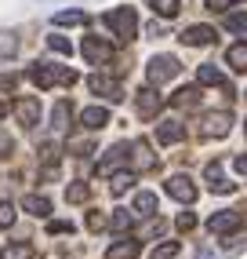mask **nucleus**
<instances>
[{"label":"nucleus","mask_w":247,"mask_h":259,"mask_svg":"<svg viewBox=\"0 0 247 259\" xmlns=\"http://www.w3.org/2000/svg\"><path fill=\"white\" fill-rule=\"evenodd\" d=\"M29 80L37 88H51V84H77V70L69 66H51V62H37L29 66Z\"/></svg>","instance_id":"f257e3e1"},{"label":"nucleus","mask_w":247,"mask_h":259,"mask_svg":"<svg viewBox=\"0 0 247 259\" xmlns=\"http://www.w3.org/2000/svg\"><path fill=\"white\" fill-rule=\"evenodd\" d=\"M102 22L116 33V40H135V33H138V15H135V8H113V11H105Z\"/></svg>","instance_id":"f03ea898"},{"label":"nucleus","mask_w":247,"mask_h":259,"mask_svg":"<svg viewBox=\"0 0 247 259\" xmlns=\"http://www.w3.org/2000/svg\"><path fill=\"white\" fill-rule=\"evenodd\" d=\"M178 70H182V62L174 59V55H153L149 66H146V77H149L153 88H160V84H167V80L178 77Z\"/></svg>","instance_id":"7ed1b4c3"},{"label":"nucleus","mask_w":247,"mask_h":259,"mask_svg":"<svg viewBox=\"0 0 247 259\" xmlns=\"http://www.w3.org/2000/svg\"><path fill=\"white\" fill-rule=\"evenodd\" d=\"M229 128H233V113H229V110H218V113H207L204 117V135H207V139H225V135H229Z\"/></svg>","instance_id":"20e7f679"},{"label":"nucleus","mask_w":247,"mask_h":259,"mask_svg":"<svg viewBox=\"0 0 247 259\" xmlns=\"http://www.w3.org/2000/svg\"><path fill=\"white\" fill-rule=\"evenodd\" d=\"M164 190H167L174 201H182V204H193V201H197V186H193L189 176H171V179L164 183Z\"/></svg>","instance_id":"39448f33"},{"label":"nucleus","mask_w":247,"mask_h":259,"mask_svg":"<svg viewBox=\"0 0 247 259\" xmlns=\"http://www.w3.org/2000/svg\"><path fill=\"white\" fill-rule=\"evenodd\" d=\"M87 88H91L95 95H102V99H109V102H120V99H124V88H120L113 77H102V73L87 77Z\"/></svg>","instance_id":"423d86ee"},{"label":"nucleus","mask_w":247,"mask_h":259,"mask_svg":"<svg viewBox=\"0 0 247 259\" xmlns=\"http://www.w3.org/2000/svg\"><path fill=\"white\" fill-rule=\"evenodd\" d=\"M160 106H164V95H156L153 88H142V92H138V99H135L138 117H146V120H153L156 113H160Z\"/></svg>","instance_id":"0eeeda50"},{"label":"nucleus","mask_w":247,"mask_h":259,"mask_svg":"<svg viewBox=\"0 0 247 259\" xmlns=\"http://www.w3.org/2000/svg\"><path fill=\"white\" fill-rule=\"evenodd\" d=\"M84 59L91 62V66H102V62L113 59V48L105 44V40H98V37H87L84 40Z\"/></svg>","instance_id":"6e6552de"},{"label":"nucleus","mask_w":247,"mask_h":259,"mask_svg":"<svg viewBox=\"0 0 247 259\" xmlns=\"http://www.w3.org/2000/svg\"><path fill=\"white\" fill-rule=\"evenodd\" d=\"M131 164H135V171H149V168H156V157H153V150H149L146 139L131 143Z\"/></svg>","instance_id":"1a4fd4ad"},{"label":"nucleus","mask_w":247,"mask_h":259,"mask_svg":"<svg viewBox=\"0 0 247 259\" xmlns=\"http://www.w3.org/2000/svg\"><path fill=\"white\" fill-rule=\"evenodd\" d=\"M240 227V212H215L207 219V230L211 234H233Z\"/></svg>","instance_id":"9d476101"},{"label":"nucleus","mask_w":247,"mask_h":259,"mask_svg":"<svg viewBox=\"0 0 247 259\" xmlns=\"http://www.w3.org/2000/svg\"><path fill=\"white\" fill-rule=\"evenodd\" d=\"M80 124H84L87 132H102L105 124H109V110H105V106H87V110L80 113Z\"/></svg>","instance_id":"9b49d317"},{"label":"nucleus","mask_w":247,"mask_h":259,"mask_svg":"<svg viewBox=\"0 0 247 259\" xmlns=\"http://www.w3.org/2000/svg\"><path fill=\"white\" fill-rule=\"evenodd\" d=\"M15 117H19L22 124H29V128H33V124L40 120V102H37V99H29V95H26V99H19V102H15Z\"/></svg>","instance_id":"f8f14e48"},{"label":"nucleus","mask_w":247,"mask_h":259,"mask_svg":"<svg viewBox=\"0 0 247 259\" xmlns=\"http://www.w3.org/2000/svg\"><path fill=\"white\" fill-rule=\"evenodd\" d=\"M204 179H207V186L215 190V194H233V183H225L222 164H218V161H211V164L204 168Z\"/></svg>","instance_id":"ddd939ff"},{"label":"nucleus","mask_w":247,"mask_h":259,"mask_svg":"<svg viewBox=\"0 0 247 259\" xmlns=\"http://www.w3.org/2000/svg\"><path fill=\"white\" fill-rule=\"evenodd\" d=\"M128 153H131V146L128 143H116L109 153H105V157L98 161V171H102V176H109V171L116 168V164H124V161H128Z\"/></svg>","instance_id":"4468645a"},{"label":"nucleus","mask_w":247,"mask_h":259,"mask_svg":"<svg viewBox=\"0 0 247 259\" xmlns=\"http://www.w3.org/2000/svg\"><path fill=\"white\" fill-rule=\"evenodd\" d=\"M182 44H189V48L215 44V29H211V26H189V29L182 33Z\"/></svg>","instance_id":"2eb2a0df"},{"label":"nucleus","mask_w":247,"mask_h":259,"mask_svg":"<svg viewBox=\"0 0 247 259\" xmlns=\"http://www.w3.org/2000/svg\"><path fill=\"white\" fill-rule=\"evenodd\" d=\"M156 139H160L164 146L182 143V139H186V128L178 124V120H160V128H156Z\"/></svg>","instance_id":"dca6fc26"},{"label":"nucleus","mask_w":247,"mask_h":259,"mask_svg":"<svg viewBox=\"0 0 247 259\" xmlns=\"http://www.w3.org/2000/svg\"><path fill=\"white\" fill-rule=\"evenodd\" d=\"M138 252H142V245L128 237V241H116V245H109L105 259H138Z\"/></svg>","instance_id":"f3484780"},{"label":"nucleus","mask_w":247,"mask_h":259,"mask_svg":"<svg viewBox=\"0 0 247 259\" xmlns=\"http://www.w3.org/2000/svg\"><path fill=\"white\" fill-rule=\"evenodd\" d=\"M197 80L200 84H215V88H229L225 77H222V70H218V66H211V62H204L200 70H197Z\"/></svg>","instance_id":"a211bd4d"},{"label":"nucleus","mask_w":247,"mask_h":259,"mask_svg":"<svg viewBox=\"0 0 247 259\" xmlns=\"http://www.w3.org/2000/svg\"><path fill=\"white\" fill-rule=\"evenodd\" d=\"M22 208H26L29 215H40V219H44V215L51 212V201L40 197V194H26V197H22Z\"/></svg>","instance_id":"6ab92c4d"},{"label":"nucleus","mask_w":247,"mask_h":259,"mask_svg":"<svg viewBox=\"0 0 247 259\" xmlns=\"http://www.w3.org/2000/svg\"><path fill=\"white\" fill-rule=\"evenodd\" d=\"M225 62L233 66L236 73H247V44H233L225 51Z\"/></svg>","instance_id":"aec40b11"},{"label":"nucleus","mask_w":247,"mask_h":259,"mask_svg":"<svg viewBox=\"0 0 247 259\" xmlns=\"http://www.w3.org/2000/svg\"><path fill=\"white\" fill-rule=\"evenodd\" d=\"M69 117H73V106H69V102H58V106L51 110V128H55V132H66V128H69Z\"/></svg>","instance_id":"412c9836"},{"label":"nucleus","mask_w":247,"mask_h":259,"mask_svg":"<svg viewBox=\"0 0 247 259\" xmlns=\"http://www.w3.org/2000/svg\"><path fill=\"white\" fill-rule=\"evenodd\" d=\"M171 102H174V106H178V110H193V106H197V102H200V92H197V88H178Z\"/></svg>","instance_id":"4be33fe9"},{"label":"nucleus","mask_w":247,"mask_h":259,"mask_svg":"<svg viewBox=\"0 0 247 259\" xmlns=\"http://www.w3.org/2000/svg\"><path fill=\"white\" fill-rule=\"evenodd\" d=\"M135 212L138 215H156V194H149V190L135 194Z\"/></svg>","instance_id":"5701e85b"},{"label":"nucleus","mask_w":247,"mask_h":259,"mask_svg":"<svg viewBox=\"0 0 247 259\" xmlns=\"http://www.w3.org/2000/svg\"><path fill=\"white\" fill-rule=\"evenodd\" d=\"M0 259H33V245L29 241H15V245H8L0 252Z\"/></svg>","instance_id":"b1692460"},{"label":"nucleus","mask_w":247,"mask_h":259,"mask_svg":"<svg viewBox=\"0 0 247 259\" xmlns=\"http://www.w3.org/2000/svg\"><path fill=\"white\" fill-rule=\"evenodd\" d=\"M131 183H135V171H116V176H113V183H109V194H113V197L128 194V190H131Z\"/></svg>","instance_id":"393cba45"},{"label":"nucleus","mask_w":247,"mask_h":259,"mask_svg":"<svg viewBox=\"0 0 247 259\" xmlns=\"http://www.w3.org/2000/svg\"><path fill=\"white\" fill-rule=\"evenodd\" d=\"M87 197H91V186H87V183H69L66 186V201L69 204H84Z\"/></svg>","instance_id":"a878e982"},{"label":"nucleus","mask_w":247,"mask_h":259,"mask_svg":"<svg viewBox=\"0 0 247 259\" xmlns=\"http://www.w3.org/2000/svg\"><path fill=\"white\" fill-rule=\"evenodd\" d=\"M149 4H153V11L160 15V19H174L178 8H182V0H149Z\"/></svg>","instance_id":"bb28decb"},{"label":"nucleus","mask_w":247,"mask_h":259,"mask_svg":"<svg viewBox=\"0 0 247 259\" xmlns=\"http://www.w3.org/2000/svg\"><path fill=\"white\" fill-rule=\"evenodd\" d=\"M84 22H87L84 11H58L55 15V26H84Z\"/></svg>","instance_id":"cd10ccee"},{"label":"nucleus","mask_w":247,"mask_h":259,"mask_svg":"<svg viewBox=\"0 0 247 259\" xmlns=\"http://www.w3.org/2000/svg\"><path fill=\"white\" fill-rule=\"evenodd\" d=\"M225 29H233V33H247V11H233V15H225Z\"/></svg>","instance_id":"c85d7f7f"},{"label":"nucleus","mask_w":247,"mask_h":259,"mask_svg":"<svg viewBox=\"0 0 247 259\" xmlns=\"http://www.w3.org/2000/svg\"><path fill=\"white\" fill-rule=\"evenodd\" d=\"M47 48L58 51V55H73V44H69L66 37H58V33H51V37H47Z\"/></svg>","instance_id":"c756f323"},{"label":"nucleus","mask_w":247,"mask_h":259,"mask_svg":"<svg viewBox=\"0 0 247 259\" xmlns=\"http://www.w3.org/2000/svg\"><path fill=\"white\" fill-rule=\"evenodd\" d=\"M174 255H178V241H164L153 248V259H174Z\"/></svg>","instance_id":"7c9ffc66"},{"label":"nucleus","mask_w":247,"mask_h":259,"mask_svg":"<svg viewBox=\"0 0 247 259\" xmlns=\"http://www.w3.org/2000/svg\"><path fill=\"white\" fill-rule=\"evenodd\" d=\"M131 223H135V219H131V212L116 208V212H113V219H109V227H113V230H131Z\"/></svg>","instance_id":"2f4dec72"},{"label":"nucleus","mask_w":247,"mask_h":259,"mask_svg":"<svg viewBox=\"0 0 247 259\" xmlns=\"http://www.w3.org/2000/svg\"><path fill=\"white\" fill-rule=\"evenodd\" d=\"M15 48H19V40H15L11 33H0V59H8V55H15Z\"/></svg>","instance_id":"473e14b6"},{"label":"nucleus","mask_w":247,"mask_h":259,"mask_svg":"<svg viewBox=\"0 0 247 259\" xmlns=\"http://www.w3.org/2000/svg\"><path fill=\"white\" fill-rule=\"evenodd\" d=\"M58 153H62L58 143H44V146H40V157H44L47 164H55V161H58Z\"/></svg>","instance_id":"72a5a7b5"},{"label":"nucleus","mask_w":247,"mask_h":259,"mask_svg":"<svg viewBox=\"0 0 247 259\" xmlns=\"http://www.w3.org/2000/svg\"><path fill=\"white\" fill-rule=\"evenodd\" d=\"M47 234H73V223H69V219H51Z\"/></svg>","instance_id":"f704fd0d"},{"label":"nucleus","mask_w":247,"mask_h":259,"mask_svg":"<svg viewBox=\"0 0 247 259\" xmlns=\"http://www.w3.org/2000/svg\"><path fill=\"white\" fill-rule=\"evenodd\" d=\"M11 223H15V208L11 204H0V230H8Z\"/></svg>","instance_id":"c9c22d12"},{"label":"nucleus","mask_w":247,"mask_h":259,"mask_svg":"<svg viewBox=\"0 0 247 259\" xmlns=\"http://www.w3.org/2000/svg\"><path fill=\"white\" fill-rule=\"evenodd\" d=\"M87 230H105V215H98V212H91V215H87Z\"/></svg>","instance_id":"e433bc0d"},{"label":"nucleus","mask_w":247,"mask_h":259,"mask_svg":"<svg viewBox=\"0 0 247 259\" xmlns=\"http://www.w3.org/2000/svg\"><path fill=\"white\" fill-rule=\"evenodd\" d=\"M15 92V73H0V95Z\"/></svg>","instance_id":"4c0bfd02"},{"label":"nucleus","mask_w":247,"mask_h":259,"mask_svg":"<svg viewBox=\"0 0 247 259\" xmlns=\"http://www.w3.org/2000/svg\"><path fill=\"white\" fill-rule=\"evenodd\" d=\"M193 227H197V215H193V212H182V215H178V230H193Z\"/></svg>","instance_id":"58836bf2"},{"label":"nucleus","mask_w":247,"mask_h":259,"mask_svg":"<svg viewBox=\"0 0 247 259\" xmlns=\"http://www.w3.org/2000/svg\"><path fill=\"white\" fill-rule=\"evenodd\" d=\"M233 0H207V11H225Z\"/></svg>","instance_id":"ea45409f"},{"label":"nucleus","mask_w":247,"mask_h":259,"mask_svg":"<svg viewBox=\"0 0 247 259\" xmlns=\"http://www.w3.org/2000/svg\"><path fill=\"white\" fill-rule=\"evenodd\" d=\"M11 146H15V143H11V135H8V132H0V153H11Z\"/></svg>","instance_id":"a19ab883"},{"label":"nucleus","mask_w":247,"mask_h":259,"mask_svg":"<svg viewBox=\"0 0 247 259\" xmlns=\"http://www.w3.org/2000/svg\"><path fill=\"white\" fill-rule=\"evenodd\" d=\"M233 168H236V171H240V176H247V153H240V157H236V161H233Z\"/></svg>","instance_id":"79ce46f5"},{"label":"nucleus","mask_w":247,"mask_h":259,"mask_svg":"<svg viewBox=\"0 0 247 259\" xmlns=\"http://www.w3.org/2000/svg\"><path fill=\"white\" fill-rule=\"evenodd\" d=\"M0 117H4V106H0Z\"/></svg>","instance_id":"37998d69"}]
</instances>
